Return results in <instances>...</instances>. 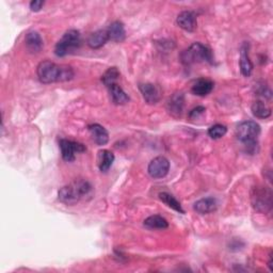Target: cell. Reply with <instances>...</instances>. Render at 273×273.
<instances>
[{"instance_id": "6da1fadb", "label": "cell", "mask_w": 273, "mask_h": 273, "mask_svg": "<svg viewBox=\"0 0 273 273\" xmlns=\"http://www.w3.org/2000/svg\"><path fill=\"white\" fill-rule=\"evenodd\" d=\"M38 77L41 82L49 85L52 82L69 81L74 77V71L69 65H58L54 62L45 60L38 66Z\"/></svg>"}, {"instance_id": "30bf717a", "label": "cell", "mask_w": 273, "mask_h": 273, "mask_svg": "<svg viewBox=\"0 0 273 273\" xmlns=\"http://www.w3.org/2000/svg\"><path fill=\"white\" fill-rule=\"evenodd\" d=\"M176 23L178 27H181L185 31L192 32V31L195 30L197 25L196 14L192 11H183L182 13L178 14L176 18Z\"/></svg>"}, {"instance_id": "52a82bcc", "label": "cell", "mask_w": 273, "mask_h": 273, "mask_svg": "<svg viewBox=\"0 0 273 273\" xmlns=\"http://www.w3.org/2000/svg\"><path fill=\"white\" fill-rule=\"evenodd\" d=\"M60 149H61V154L62 158L65 161H74L75 157L77 153H82L86 151V146L75 141H71L66 139H61L60 142Z\"/></svg>"}, {"instance_id": "d6986e66", "label": "cell", "mask_w": 273, "mask_h": 273, "mask_svg": "<svg viewBox=\"0 0 273 273\" xmlns=\"http://www.w3.org/2000/svg\"><path fill=\"white\" fill-rule=\"evenodd\" d=\"M108 89L110 92L112 101L115 105H125L129 101L128 95L125 93V91L118 85V83H114V85L110 86Z\"/></svg>"}, {"instance_id": "4fadbf2b", "label": "cell", "mask_w": 273, "mask_h": 273, "mask_svg": "<svg viewBox=\"0 0 273 273\" xmlns=\"http://www.w3.org/2000/svg\"><path fill=\"white\" fill-rule=\"evenodd\" d=\"M240 71L245 77L251 76L253 72V63L249 56V44L245 43L240 48Z\"/></svg>"}, {"instance_id": "9c48e42d", "label": "cell", "mask_w": 273, "mask_h": 273, "mask_svg": "<svg viewBox=\"0 0 273 273\" xmlns=\"http://www.w3.org/2000/svg\"><path fill=\"white\" fill-rule=\"evenodd\" d=\"M185 106V96L182 92H177L173 94L172 97H170L167 101L166 108L169 113L174 118H180Z\"/></svg>"}, {"instance_id": "9a60e30c", "label": "cell", "mask_w": 273, "mask_h": 273, "mask_svg": "<svg viewBox=\"0 0 273 273\" xmlns=\"http://www.w3.org/2000/svg\"><path fill=\"white\" fill-rule=\"evenodd\" d=\"M108 35H109V40L115 42V43H121L126 38V31L124 24L120 20H115L113 22L109 28L107 29Z\"/></svg>"}, {"instance_id": "277c9868", "label": "cell", "mask_w": 273, "mask_h": 273, "mask_svg": "<svg viewBox=\"0 0 273 273\" xmlns=\"http://www.w3.org/2000/svg\"><path fill=\"white\" fill-rule=\"evenodd\" d=\"M181 60L185 65L201 62H207L209 64L214 63L212 50L201 43H193L188 49L184 50L181 55Z\"/></svg>"}, {"instance_id": "7a4b0ae2", "label": "cell", "mask_w": 273, "mask_h": 273, "mask_svg": "<svg viewBox=\"0 0 273 273\" xmlns=\"http://www.w3.org/2000/svg\"><path fill=\"white\" fill-rule=\"evenodd\" d=\"M92 193V186L87 181H76L67 186L62 187L59 192V201L66 205H75L82 198Z\"/></svg>"}, {"instance_id": "3957f363", "label": "cell", "mask_w": 273, "mask_h": 273, "mask_svg": "<svg viewBox=\"0 0 273 273\" xmlns=\"http://www.w3.org/2000/svg\"><path fill=\"white\" fill-rule=\"evenodd\" d=\"M260 133L259 125L254 121H246L241 123L236 130L237 139L243 142L247 152L254 154L257 149V138Z\"/></svg>"}, {"instance_id": "ffe728a7", "label": "cell", "mask_w": 273, "mask_h": 273, "mask_svg": "<svg viewBox=\"0 0 273 273\" xmlns=\"http://www.w3.org/2000/svg\"><path fill=\"white\" fill-rule=\"evenodd\" d=\"M144 226L152 229H165L169 227V223L163 217L155 215L144 220Z\"/></svg>"}, {"instance_id": "8992f818", "label": "cell", "mask_w": 273, "mask_h": 273, "mask_svg": "<svg viewBox=\"0 0 273 273\" xmlns=\"http://www.w3.org/2000/svg\"><path fill=\"white\" fill-rule=\"evenodd\" d=\"M252 204L257 212L268 213L272 208V193L267 188L255 189L252 194Z\"/></svg>"}, {"instance_id": "7402d4cb", "label": "cell", "mask_w": 273, "mask_h": 273, "mask_svg": "<svg viewBox=\"0 0 273 273\" xmlns=\"http://www.w3.org/2000/svg\"><path fill=\"white\" fill-rule=\"evenodd\" d=\"M252 113L258 119H268L271 115V109L265 103L257 100L252 105Z\"/></svg>"}, {"instance_id": "cb8c5ba5", "label": "cell", "mask_w": 273, "mask_h": 273, "mask_svg": "<svg viewBox=\"0 0 273 273\" xmlns=\"http://www.w3.org/2000/svg\"><path fill=\"white\" fill-rule=\"evenodd\" d=\"M119 77H120L119 70L117 67H110L105 72V74L101 77V81L105 86L109 88L110 86L114 85V83H117Z\"/></svg>"}, {"instance_id": "8fae6325", "label": "cell", "mask_w": 273, "mask_h": 273, "mask_svg": "<svg viewBox=\"0 0 273 273\" xmlns=\"http://www.w3.org/2000/svg\"><path fill=\"white\" fill-rule=\"evenodd\" d=\"M139 90L142 94L144 100L150 104L154 105L157 104L160 99V92L153 83H142L139 86Z\"/></svg>"}, {"instance_id": "4316f807", "label": "cell", "mask_w": 273, "mask_h": 273, "mask_svg": "<svg viewBox=\"0 0 273 273\" xmlns=\"http://www.w3.org/2000/svg\"><path fill=\"white\" fill-rule=\"evenodd\" d=\"M43 6H44V2H42V0H33V2L30 3V9H31V11H33V12L41 11V9Z\"/></svg>"}, {"instance_id": "7c38bea8", "label": "cell", "mask_w": 273, "mask_h": 273, "mask_svg": "<svg viewBox=\"0 0 273 273\" xmlns=\"http://www.w3.org/2000/svg\"><path fill=\"white\" fill-rule=\"evenodd\" d=\"M193 208L199 215H207L217 211L218 202L215 197H205L195 202Z\"/></svg>"}, {"instance_id": "e0dca14e", "label": "cell", "mask_w": 273, "mask_h": 273, "mask_svg": "<svg viewBox=\"0 0 273 273\" xmlns=\"http://www.w3.org/2000/svg\"><path fill=\"white\" fill-rule=\"evenodd\" d=\"M109 41V35L107 30H97L92 33L88 40V45L92 49H99Z\"/></svg>"}, {"instance_id": "5bb4252c", "label": "cell", "mask_w": 273, "mask_h": 273, "mask_svg": "<svg viewBox=\"0 0 273 273\" xmlns=\"http://www.w3.org/2000/svg\"><path fill=\"white\" fill-rule=\"evenodd\" d=\"M89 131L92 135V138L97 145H105L109 141V133L107 129L103 127L99 124H91L89 125Z\"/></svg>"}, {"instance_id": "484cf974", "label": "cell", "mask_w": 273, "mask_h": 273, "mask_svg": "<svg viewBox=\"0 0 273 273\" xmlns=\"http://www.w3.org/2000/svg\"><path fill=\"white\" fill-rule=\"evenodd\" d=\"M205 111H206V109L204 107L198 106L190 111V113H189V117H190V119H197L199 115H202Z\"/></svg>"}, {"instance_id": "603a6c76", "label": "cell", "mask_w": 273, "mask_h": 273, "mask_svg": "<svg viewBox=\"0 0 273 273\" xmlns=\"http://www.w3.org/2000/svg\"><path fill=\"white\" fill-rule=\"evenodd\" d=\"M159 198L161 199V201H162L165 205H167L170 208L174 209L175 212L180 213V214H185V211L183 209L181 203L178 202L177 199H176L174 196H172L171 194L166 193V192H161V193H159Z\"/></svg>"}, {"instance_id": "ac0fdd59", "label": "cell", "mask_w": 273, "mask_h": 273, "mask_svg": "<svg viewBox=\"0 0 273 273\" xmlns=\"http://www.w3.org/2000/svg\"><path fill=\"white\" fill-rule=\"evenodd\" d=\"M26 46L31 52H39L43 48V40L37 31H30L25 38Z\"/></svg>"}, {"instance_id": "5b68a950", "label": "cell", "mask_w": 273, "mask_h": 273, "mask_svg": "<svg viewBox=\"0 0 273 273\" xmlns=\"http://www.w3.org/2000/svg\"><path fill=\"white\" fill-rule=\"evenodd\" d=\"M81 44V36L78 30L71 29L63 35L55 47V54L58 57H65L72 51L79 48Z\"/></svg>"}, {"instance_id": "44dd1931", "label": "cell", "mask_w": 273, "mask_h": 273, "mask_svg": "<svg viewBox=\"0 0 273 273\" xmlns=\"http://www.w3.org/2000/svg\"><path fill=\"white\" fill-rule=\"evenodd\" d=\"M99 160H98V166L101 172H107L113 161H114V154L108 150H103L99 152Z\"/></svg>"}, {"instance_id": "d4e9b609", "label": "cell", "mask_w": 273, "mask_h": 273, "mask_svg": "<svg viewBox=\"0 0 273 273\" xmlns=\"http://www.w3.org/2000/svg\"><path fill=\"white\" fill-rule=\"evenodd\" d=\"M226 132H227V128L225 127L224 125H221V124H216L208 129L209 136L215 140L221 139L222 136H224L226 134Z\"/></svg>"}, {"instance_id": "2e32d148", "label": "cell", "mask_w": 273, "mask_h": 273, "mask_svg": "<svg viewBox=\"0 0 273 273\" xmlns=\"http://www.w3.org/2000/svg\"><path fill=\"white\" fill-rule=\"evenodd\" d=\"M214 82L209 79H197L192 86V93L197 96H206L214 90Z\"/></svg>"}, {"instance_id": "ba28073f", "label": "cell", "mask_w": 273, "mask_h": 273, "mask_svg": "<svg viewBox=\"0 0 273 273\" xmlns=\"http://www.w3.org/2000/svg\"><path fill=\"white\" fill-rule=\"evenodd\" d=\"M170 170V162L165 157L158 156L154 158L149 164V174L153 178H163Z\"/></svg>"}]
</instances>
